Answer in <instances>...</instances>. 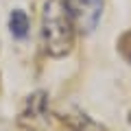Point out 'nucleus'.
<instances>
[{"mask_svg": "<svg viewBox=\"0 0 131 131\" xmlns=\"http://www.w3.org/2000/svg\"><path fill=\"white\" fill-rule=\"evenodd\" d=\"M42 39L50 57H66L74 44V24L63 0H48L42 9Z\"/></svg>", "mask_w": 131, "mask_h": 131, "instance_id": "f257e3e1", "label": "nucleus"}, {"mask_svg": "<svg viewBox=\"0 0 131 131\" xmlns=\"http://www.w3.org/2000/svg\"><path fill=\"white\" fill-rule=\"evenodd\" d=\"M63 7L81 33H92L103 13V0H63Z\"/></svg>", "mask_w": 131, "mask_h": 131, "instance_id": "f03ea898", "label": "nucleus"}, {"mask_svg": "<svg viewBox=\"0 0 131 131\" xmlns=\"http://www.w3.org/2000/svg\"><path fill=\"white\" fill-rule=\"evenodd\" d=\"M20 122L31 131H42L48 125V96L46 92H33L24 103Z\"/></svg>", "mask_w": 131, "mask_h": 131, "instance_id": "7ed1b4c3", "label": "nucleus"}, {"mask_svg": "<svg viewBox=\"0 0 131 131\" xmlns=\"http://www.w3.org/2000/svg\"><path fill=\"white\" fill-rule=\"evenodd\" d=\"M59 120L63 122L66 127H70L72 131H105V127H101L98 122H94L88 114H83L77 107H66L57 112Z\"/></svg>", "mask_w": 131, "mask_h": 131, "instance_id": "20e7f679", "label": "nucleus"}, {"mask_svg": "<svg viewBox=\"0 0 131 131\" xmlns=\"http://www.w3.org/2000/svg\"><path fill=\"white\" fill-rule=\"evenodd\" d=\"M9 31H11V35H13L15 39H24L26 37V33H28V18H26V13H24L22 9L11 11V15H9Z\"/></svg>", "mask_w": 131, "mask_h": 131, "instance_id": "39448f33", "label": "nucleus"}]
</instances>
